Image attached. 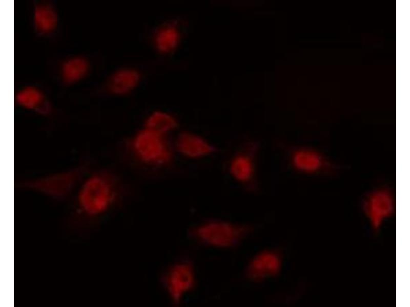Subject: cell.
<instances>
[{
	"instance_id": "obj_1",
	"label": "cell",
	"mask_w": 410,
	"mask_h": 307,
	"mask_svg": "<svg viewBox=\"0 0 410 307\" xmlns=\"http://www.w3.org/2000/svg\"><path fill=\"white\" fill-rule=\"evenodd\" d=\"M116 182L109 172L87 173L76 190V220L91 221L108 212L117 198Z\"/></svg>"
},
{
	"instance_id": "obj_2",
	"label": "cell",
	"mask_w": 410,
	"mask_h": 307,
	"mask_svg": "<svg viewBox=\"0 0 410 307\" xmlns=\"http://www.w3.org/2000/svg\"><path fill=\"white\" fill-rule=\"evenodd\" d=\"M250 229L239 222L221 218L200 222L190 231L191 237L206 247L228 250L241 244L249 235Z\"/></svg>"
},
{
	"instance_id": "obj_3",
	"label": "cell",
	"mask_w": 410,
	"mask_h": 307,
	"mask_svg": "<svg viewBox=\"0 0 410 307\" xmlns=\"http://www.w3.org/2000/svg\"><path fill=\"white\" fill-rule=\"evenodd\" d=\"M83 165L30 178L21 181L18 186L21 189L54 199L67 198L76 190L87 173Z\"/></svg>"
},
{
	"instance_id": "obj_4",
	"label": "cell",
	"mask_w": 410,
	"mask_h": 307,
	"mask_svg": "<svg viewBox=\"0 0 410 307\" xmlns=\"http://www.w3.org/2000/svg\"><path fill=\"white\" fill-rule=\"evenodd\" d=\"M131 149L135 158L142 163L161 167L170 163L174 158V148L169 136L142 128L132 137Z\"/></svg>"
},
{
	"instance_id": "obj_5",
	"label": "cell",
	"mask_w": 410,
	"mask_h": 307,
	"mask_svg": "<svg viewBox=\"0 0 410 307\" xmlns=\"http://www.w3.org/2000/svg\"><path fill=\"white\" fill-rule=\"evenodd\" d=\"M197 279L193 264L188 260H180L174 262L165 270L161 283L170 302L179 305L195 288Z\"/></svg>"
},
{
	"instance_id": "obj_6",
	"label": "cell",
	"mask_w": 410,
	"mask_h": 307,
	"mask_svg": "<svg viewBox=\"0 0 410 307\" xmlns=\"http://www.w3.org/2000/svg\"><path fill=\"white\" fill-rule=\"evenodd\" d=\"M283 267L281 253L273 248H265L255 253L245 267V275L249 281L262 283L278 276Z\"/></svg>"
},
{
	"instance_id": "obj_7",
	"label": "cell",
	"mask_w": 410,
	"mask_h": 307,
	"mask_svg": "<svg viewBox=\"0 0 410 307\" xmlns=\"http://www.w3.org/2000/svg\"><path fill=\"white\" fill-rule=\"evenodd\" d=\"M173 145L175 151L189 159H199L216 151L215 147L201 136L190 130H183L176 136Z\"/></svg>"
},
{
	"instance_id": "obj_8",
	"label": "cell",
	"mask_w": 410,
	"mask_h": 307,
	"mask_svg": "<svg viewBox=\"0 0 410 307\" xmlns=\"http://www.w3.org/2000/svg\"><path fill=\"white\" fill-rule=\"evenodd\" d=\"M394 201L391 194L387 190L380 189L371 193L365 202V210L371 223L379 227L392 213Z\"/></svg>"
},
{
	"instance_id": "obj_9",
	"label": "cell",
	"mask_w": 410,
	"mask_h": 307,
	"mask_svg": "<svg viewBox=\"0 0 410 307\" xmlns=\"http://www.w3.org/2000/svg\"><path fill=\"white\" fill-rule=\"evenodd\" d=\"M140 74L132 69L119 70L112 75L108 83L109 91L115 95H124L130 92L138 84Z\"/></svg>"
},
{
	"instance_id": "obj_10",
	"label": "cell",
	"mask_w": 410,
	"mask_h": 307,
	"mask_svg": "<svg viewBox=\"0 0 410 307\" xmlns=\"http://www.w3.org/2000/svg\"><path fill=\"white\" fill-rule=\"evenodd\" d=\"M15 100L18 105L27 111L45 114L49 111L43 93L35 87L27 86L20 90Z\"/></svg>"
},
{
	"instance_id": "obj_11",
	"label": "cell",
	"mask_w": 410,
	"mask_h": 307,
	"mask_svg": "<svg viewBox=\"0 0 410 307\" xmlns=\"http://www.w3.org/2000/svg\"><path fill=\"white\" fill-rule=\"evenodd\" d=\"M177 119L163 111H155L145 120L143 127L166 136L174 132L178 127Z\"/></svg>"
},
{
	"instance_id": "obj_12",
	"label": "cell",
	"mask_w": 410,
	"mask_h": 307,
	"mask_svg": "<svg viewBox=\"0 0 410 307\" xmlns=\"http://www.w3.org/2000/svg\"><path fill=\"white\" fill-rule=\"evenodd\" d=\"M291 161L294 167L303 173H313L320 169L323 164L321 156L316 151L299 149L293 154Z\"/></svg>"
},
{
	"instance_id": "obj_13",
	"label": "cell",
	"mask_w": 410,
	"mask_h": 307,
	"mask_svg": "<svg viewBox=\"0 0 410 307\" xmlns=\"http://www.w3.org/2000/svg\"><path fill=\"white\" fill-rule=\"evenodd\" d=\"M89 70L87 61L81 57L70 58L64 61L61 67L63 81L67 84H72L82 79Z\"/></svg>"
},
{
	"instance_id": "obj_14",
	"label": "cell",
	"mask_w": 410,
	"mask_h": 307,
	"mask_svg": "<svg viewBox=\"0 0 410 307\" xmlns=\"http://www.w3.org/2000/svg\"><path fill=\"white\" fill-rule=\"evenodd\" d=\"M57 15L54 9L48 4L37 5L34 11V23L36 30L42 33L52 32L57 24Z\"/></svg>"
},
{
	"instance_id": "obj_15",
	"label": "cell",
	"mask_w": 410,
	"mask_h": 307,
	"mask_svg": "<svg viewBox=\"0 0 410 307\" xmlns=\"http://www.w3.org/2000/svg\"><path fill=\"white\" fill-rule=\"evenodd\" d=\"M229 171L236 181L246 183L251 179L254 174L253 161L250 157L245 154H238L232 159Z\"/></svg>"
},
{
	"instance_id": "obj_16",
	"label": "cell",
	"mask_w": 410,
	"mask_h": 307,
	"mask_svg": "<svg viewBox=\"0 0 410 307\" xmlns=\"http://www.w3.org/2000/svg\"><path fill=\"white\" fill-rule=\"evenodd\" d=\"M179 39V33L176 27L167 25L157 32L155 37V46L161 53H170L177 47Z\"/></svg>"
}]
</instances>
